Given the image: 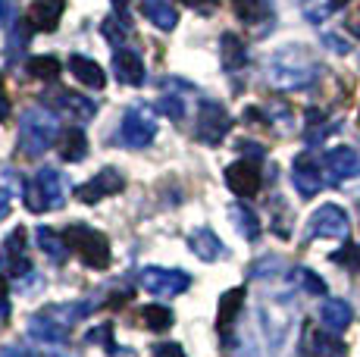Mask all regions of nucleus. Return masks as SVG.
<instances>
[{
	"instance_id": "obj_1",
	"label": "nucleus",
	"mask_w": 360,
	"mask_h": 357,
	"mask_svg": "<svg viewBox=\"0 0 360 357\" xmlns=\"http://www.w3.org/2000/svg\"><path fill=\"white\" fill-rule=\"evenodd\" d=\"M316 63L304 47H282L266 66V79L282 91H304L316 82Z\"/></svg>"
},
{
	"instance_id": "obj_2",
	"label": "nucleus",
	"mask_w": 360,
	"mask_h": 357,
	"mask_svg": "<svg viewBox=\"0 0 360 357\" xmlns=\"http://www.w3.org/2000/svg\"><path fill=\"white\" fill-rule=\"evenodd\" d=\"M60 138L57 116L51 110L29 107L19 116V150L29 157H41L44 150H51Z\"/></svg>"
},
{
	"instance_id": "obj_3",
	"label": "nucleus",
	"mask_w": 360,
	"mask_h": 357,
	"mask_svg": "<svg viewBox=\"0 0 360 357\" xmlns=\"http://www.w3.org/2000/svg\"><path fill=\"white\" fill-rule=\"evenodd\" d=\"M66 176L53 167H44L38 169V176L25 185V207L34 210V214H44V210H53V207H63L66 201Z\"/></svg>"
},
{
	"instance_id": "obj_4",
	"label": "nucleus",
	"mask_w": 360,
	"mask_h": 357,
	"mask_svg": "<svg viewBox=\"0 0 360 357\" xmlns=\"http://www.w3.org/2000/svg\"><path fill=\"white\" fill-rule=\"evenodd\" d=\"M63 235H66L69 251L79 254L85 266H91V270H107L110 266V257H113V254H110L107 235L88 229V226H69Z\"/></svg>"
},
{
	"instance_id": "obj_5",
	"label": "nucleus",
	"mask_w": 360,
	"mask_h": 357,
	"mask_svg": "<svg viewBox=\"0 0 360 357\" xmlns=\"http://www.w3.org/2000/svg\"><path fill=\"white\" fill-rule=\"evenodd\" d=\"M232 132V116L219 100H200L198 116H195V138L200 144L217 148L226 135Z\"/></svg>"
},
{
	"instance_id": "obj_6",
	"label": "nucleus",
	"mask_w": 360,
	"mask_h": 357,
	"mask_svg": "<svg viewBox=\"0 0 360 357\" xmlns=\"http://www.w3.org/2000/svg\"><path fill=\"white\" fill-rule=\"evenodd\" d=\"M351 232V219L338 204H323L310 214L307 223V238H335V242H345Z\"/></svg>"
},
{
	"instance_id": "obj_7",
	"label": "nucleus",
	"mask_w": 360,
	"mask_h": 357,
	"mask_svg": "<svg viewBox=\"0 0 360 357\" xmlns=\"http://www.w3.org/2000/svg\"><path fill=\"white\" fill-rule=\"evenodd\" d=\"M138 285L150 294H160V298H172V294H182L191 288V276L182 270H163V266H148V270L138 273Z\"/></svg>"
},
{
	"instance_id": "obj_8",
	"label": "nucleus",
	"mask_w": 360,
	"mask_h": 357,
	"mask_svg": "<svg viewBox=\"0 0 360 357\" xmlns=\"http://www.w3.org/2000/svg\"><path fill=\"white\" fill-rule=\"evenodd\" d=\"M120 138L126 148H148V144L157 138V116L150 113V110L131 107L129 113L122 116Z\"/></svg>"
},
{
	"instance_id": "obj_9",
	"label": "nucleus",
	"mask_w": 360,
	"mask_h": 357,
	"mask_svg": "<svg viewBox=\"0 0 360 357\" xmlns=\"http://www.w3.org/2000/svg\"><path fill=\"white\" fill-rule=\"evenodd\" d=\"M122 176H120V169H113V167H103L94 178H88L82 188H75V197H79L82 204H101L103 197H113V195H120L122 191Z\"/></svg>"
},
{
	"instance_id": "obj_10",
	"label": "nucleus",
	"mask_w": 360,
	"mask_h": 357,
	"mask_svg": "<svg viewBox=\"0 0 360 357\" xmlns=\"http://www.w3.org/2000/svg\"><path fill=\"white\" fill-rule=\"evenodd\" d=\"M226 185L235 191L238 197H254L260 191V185H263V169H260V163L257 160H238V163H232L229 169H226Z\"/></svg>"
},
{
	"instance_id": "obj_11",
	"label": "nucleus",
	"mask_w": 360,
	"mask_h": 357,
	"mask_svg": "<svg viewBox=\"0 0 360 357\" xmlns=\"http://www.w3.org/2000/svg\"><path fill=\"white\" fill-rule=\"evenodd\" d=\"M323 163H326V173H329L332 182H348V178L360 176V154L354 148H348V144L326 150Z\"/></svg>"
},
{
	"instance_id": "obj_12",
	"label": "nucleus",
	"mask_w": 360,
	"mask_h": 357,
	"mask_svg": "<svg viewBox=\"0 0 360 357\" xmlns=\"http://www.w3.org/2000/svg\"><path fill=\"white\" fill-rule=\"evenodd\" d=\"M245 298H248L245 288H229V292L219 298L217 329H219V335H223L226 348L232 345V329H235V323H238V313H241V307H245Z\"/></svg>"
},
{
	"instance_id": "obj_13",
	"label": "nucleus",
	"mask_w": 360,
	"mask_h": 357,
	"mask_svg": "<svg viewBox=\"0 0 360 357\" xmlns=\"http://www.w3.org/2000/svg\"><path fill=\"white\" fill-rule=\"evenodd\" d=\"M44 104L53 107V110H63V113H72L75 119H82V122H85V119H94V113H98L94 100L82 98V94L66 91V88H53V91L44 98Z\"/></svg>"
},
{
	"instance_id": "obj_14",
	"label": "nucleus",
	"mask_w": 360,
	"mask_h": 357,
	"mask_svg": "<svg viewBox=\"0 0 360 357\" xmlns=\"http://www.w3.org/2000/svg\"><path fill=\"white\" fill-rule=\"evenodd\" d=\"M292 182H295V188L301 197H314L323 191V173L310 157H297L292 163Z\"/></svg>"
},
{
	"instance_id": "obj_15",
	"label": "nucleus",
	"mask_w": 360,
	"mask_h": 357,
	"mask_svg": "<svg viewBox=\"0 0 360 357\" xmlns=\"http://www.w3.org/2000/svg\"><path fill=\"white\" fill-rule=\"evenodd\" d=\"M113 75L122 82V85L129 88H138L144 85V75H148V70H144V60L138 57L135 51H116L113 53Z\"/></svg>"
},
{
	"instance_id": "obj_16",
	"label": "nucleus",
	"mask_w": 360,
	"mask_h": 357,
	"mask_svg": "<svg viewBox=\"0 0 360 357\" xmlns=\"http://www.w3.org/2000/svg\"><path fill=\"white\" fill-rule=\"evenodd\" d=\"M0 264H4V270L13 273V276H25V273H29V257H25V232L22 229H13L10 232L4 251H0Z\"/></svg>"
},
{
	"instance_id": "obj_17",
	"label": "nucleus",
	"mask_w": 360,
	"mask_h": 357,
	"mask_svg": "<svg viewBox=\"0 0 360 357\" xmlns=\"http://www.w3.org/2000/svg\"><path fill=\"white\" fill-rule=\"evenodd\" d=\"M29 332H32V339H38V342H66L69 326L53 311H41L38 317H32Z\"/></svg>"
},
{
	"instance_id": "obj_18",
	"label": "nucleus",
	"mask_w": 360,
	"mask_h": 357,
	"mask_svg": "<svg viewBox=\"0 0 360 357\" xmlns=\"http://www.w3.org/2000/svg\"><path fill=\"white\" fill-rule=\"evenodd\" d=\"M304 357H348V348L326 332L307 329L304 332Z\"/></svg>"
},
{
	"instance_id": "obj_19",
	"label": "nucleus",
	"mask_w": 360,
	"mask_h": 357,
	"mask_svg": "<svg viewBox=\"0 0 360 357\" xmlns=\"http://www.w3.org/2000/svg\"><path fill=\"white\" fill-rule=\"evenodd\" d=\"M63 6H66V0H32V6H29L32 29L53 32V29L60 25V16H63Z\"/></svg>"
},
{
	"instance_id": "obj_20",
	"label": "nucleus",
	"mask_w": 360,
	"mask_h": 357,
	"mask_svg": "<svg viewBox=\"0 0 360 357\" xmlns=\"http://www.w3.org/2000/svg\"><path fill=\"white\" fill-rule=\"evenodd\" d=\"M351 320H354V311H351V304H345V301L338 298H329L323 301L320 307V323L329 329V332H345V329L351 326Z\"/></svg>"
},
{
	"instance_id": "obj_21",
	"label": "nucleus",
	"mask_w": 360,
	"mask_h": 357,
	"mask_svg": "<svg viewBox=\"0 0 360 357\" xmlns=\"http://www.w3.org/2000/svg\"><path fill=\"white\" fill-rule=\"evenodd\" d=\"M138 6H141L144 19L154 22L160 32H172L179 25V13L172 10L169 0H138Z\"/></svg>"
},
{
	"instance_id": "obj_22",
	"label": "nucleus",
	"mask_w": 360,
	"mask_h": 357,
	"mask_svg": "<svg viewBox=\"0 0 360 357\" xmlns=\"http://www.w3.org/2000/svg\"><path fill=\"white\" fill-rule=\"evenodd\" d=\"M66 66H69V72L75 75V79L82 82V85H88V88H103L107 85V75H103V70L94 60H88V57H82V53H72V57L66 60Z\"/></svg>"
},
{
	"instance_id": "obj_23",
	"label": "nucleus",
	"mask_w": 360,
	"mask_h": 357,
	"mask_svg": "<svg viewBox=\"0 0 360 357\" xmlns=\"http://www.w3.org/2000/svg\"><path fill=\"white\" fill-rule=\"evenodd\" d=\"M219 60H223V66L229 72L241 70V66H248V47L245 41L238 35H232V32H226L223 38H219Z\"/></svg>"
},
{
	"instance_id": "obj_24",
	"label": "nucleus",
	"mask_w": 360,
	"mask_h": 357,
	"mask_svg": "<svg viewBox=\"0 0 360 357\" xmlns=\"http://www.w3.org/2000/svg\"><path fill=\"white\" fill-rule=\"evenodd\" d=\"M188 248L195 251V257L198 260H204V264H210V260H217L219 254H223V242H219L217 235H213L210 229H195L188 235Z\"/></svg>"
},
{
	"instance_id": "obj_25",
	"label": "nucleus",
	"mask_w": 360,
	"mask_h": 357,
	"mask_svg": "<svg viewBox=\"0 0 360 357\" xmlns=\"http://www.w3.org/2000/svg\"><path fill=\"white\" fill-rule=\"evenodd\" d=\"M232 10L245 25H260L273 16V4L269 0H232Z\"/></svg>"
},
{
	"instance_id": "obj_26",
	"label": "nucleus",
	"mask_w": 360,
	"mask_h": 357,
	"mask_svg": "<svg viewBox=\"0 0 360 357\" xmlns=\"http://www.w3.org/2000/svg\"><path fill=\"white\" fill-rule=\"evenodd\" d=\"M229 216H232V226L241 232L245 242H257L260 238V219H257V214H254L251 207H245V204H232Z\"/></svg>"
},
{
	"instance_id": "obj_27",
	"label": "nucleus",
	"mask_w": 360,
	"mask_h": 357,
	"mask_svg": "<svg viewBox=\"0 0 360 357\" xmlns=\"http://www.w3.org/2000/svg\"><path fill=\"white\" fill-rule=\"evenodd\" d=\"M38 248L47 254V257L53 260V264H63V260L69 257V245H66V235H60V232H53V229H47V226H41L38 232Z\"/></svg>"
},
{
	"instance_id": "obj_28",
	"label": "nucleus",
	"mask_w": 360,
	"mask_h": 357,
	"mask_svg": "<svg viewBox=\"0 0 360 357\" xmlns=\"http://www.w3.org/2000/svg\"><path fill=\"white\" fill-rule=\"evenodd\" d=\"M85 154H88L85 132H82V129H69V132H63V138H60V157L69 163H79Z\"/></svg>"
},
{
	"instance_id": "obj_29",
	"label": "nucleus",
	"mask_w": 360,
	"mask_h": 357,
	"mask_svg": "<svg viewBox=\"0 0 360 357\" xmlns=\"http://www.w3.org/2000/svg\"><path fill=\"white\" fill-rule=\"evenodd\" d=\"M141 323L148 329H154V332H166V329L172 326V311L169 307H160V304H148V307H141Z\"/></svg>"
},
{
	"instance_id": "obj_30",
	"label": "nucleus",
	"mask_w": 360,
	"mask_h": 357,
	"mask_svg": "<svg viewBox=\"0 0 360 357\" xmlns=\"http://www.w3.org/2000/svg\"><path fill=\"white\" fill-rule=\"evenodd\" d=\"M60 70H63V66L57 63V57H32L29 60V72L34 75V79H41V82H53L60 75Z\"/></svg>"
},
{
	"instance_id": "obj_31",
	"label": "nucleus",
	"mask_w": 360,
	"mask_h": 357,
	"mask_svg": "<svg viewBox=\"0 0 360 357\" xmlns=\"http://www.w3.org/2000/svg\"><path fill=\"white\" fill-rule=\"evenodd\" d=\"M101 35L107 38L110 44H122V41L129 38V25H126V22H120V13H116V16L103 19V25H101Z\"/></svg>"
},
{
	"instance_id": "obj_32",
	"label": "nucleus",
	"mask_w": 360,
	"mask_h": 357,
	"mask_svg": "<svg viewBox=\"0 0 360 357\" xmlns=\"http://www.w3.org/2000/svg\"><path fill=\"white\" fill-rule=\"evenodd\" d=\"M292 276L297 279V283H301L304 292H310V294H326V283H323V279L316 276L314 270H307V266H297Z\"/></svg>"
},
{
	"instance_id": "obj_33",
	"label": "nucleus",
	"mask_w": 360,
	"mask_h": 357,
	"mask_svg": "<svg viewBox=\"0 0 360 357\" xmlns=\"http://www.w3.org/2000/svg\"><path fill=\"white\" fill-rule=\"evenodd\" d=\"M332 260H335V264H342V266H351V270H360V245L345 242V248L332 254Z\"/></svg>"
},
{
	"instance_id": "obj_34",
	"label": "nucleus",
	"mask_w": 360,
	"mask_h": 357,
	"mask_svg": "<svg viewBox=\"0 0 360 357\" xmlns=\"http://www.w3.org/2000/svg\"><path fill=\"white\" fill-rule=\"evenodd\" d=\"M110 332H113V326H110V323H103V326H98V329H91V332H88V342H91V345H107V351H116V348L110 345Z\"/></svg>"
},
{
	"instance_id": "obj_35",
	"label": "nucleus",
	"mask_w": 360,
	"mask_h": 357,
	"mask_svg": "<svg viewBox=\"0 0 360 357\" xmlns=\"http://www.w3.org/2000/svg\"><path fill=\"white\" fill-rule=\"evenodd\" d=\"M185 6H191L195 13H200V16H213V13L219 10V0H182Z\"/></svg>"
},
{
	"instance_id": "obj_36",
	"label": "nucleus",
	"mask_w": 360,
	"mask_h": 357,
	"mask_svg": "<svg viewBox=\"0 0 360 357\" xmlns=\"http://www.w3.org/2000/svg\"><path fill=\"white\" fill-rule=\"evenodd\" d=\"M160 110L166 116H172V119H182V113H185V107H182V100H179V98H163Z\"/></svg>"
},
{
	"instance_id": "obj_37",
	"label": "nucleus",
	"mask_w": 360,
	"mask_h": 357,
	"mask_svg": "<svg viewBox=\"0 0 360 357\" xmlns=\"http://www.w3.org/2000/svg\"><path fill=\"white\" fill-rule=\"evenodd\" d=\"M154 357H185V351L176 342H160V345H154Z\"/></svg>"
},
{
	"instance_id": "obj_38",
	"label": "nucleus",
	"mask_w": 360,
	"mask_h": 357,
	"mask_svg": "<svg viewBox=\"0 0 360 357\" xmlns=\"http://www.w3.org/2000/svg\"><path fill=\"white\" fill-rule=\"evenodd\" d=\"M345 29H348L354 38H360V4L348 13V16H345Z\"/></svg>"
},
{
	"instance_id": "obj_39",
	"label": "nucleus",
	"mask_w": 360,
	"mask_h": 357,
	"mask_svg": "<svg viewBox=\"0 0 360 357\" xmlns=\"http://www.w3.org/2000/svg\"><path fill=\"white\" fill-rule=\"evenodd\" d=\"M13 13H16V6H13V0H0V22L10 25Z\"/></svg>"
},
{
	"instance_id": "obj_40",
	"label": "nucleus",
	"mask_w": 360,
	"mask_h": 357,
	"mask_svg": "<svg viewBox=\"0 0 360 357\" xmlns=\"http://www.w3.org/2000/svg\"><path fill=\"white\" fill-rule=\"evenodd\" d=\"M10 204H13V195L6 188H0V219L10 216Z\"/></svg>"
},
{
	"instance_id": "obj_41",
	"label": "nucleus",
	"mask_w": 360,
	"mask_h": 357,
	"mask_svg": "<svg viewBox=\"0 0 360 357\" xmlns=\"http://www.w3.org/2000/svg\"><path fill=\"white\" fill-rule=\"evenodd\" d=\"M10 311V292H6V279L4 273H0V313Z\"/></svg>"
},
{
	"instance_id": "obj_42",
	"label": "nucleus",
	"mask_w": 360,
	"mask_h": 357,
	"mask_svg": "<svg viewBox=\"0 0 360 357\" xmlns=\"http://www.w3.org/2000/svg\"><path fill=\"white\" fill-rule=\"evenodd\" d=\"M10 116V98H6V88H4V79H0V119Z\"/></svg>"
},
{
	"instance_id": "obj_43",
	"label": "nucleus",
	"mask_w": 360,
	"mask_h": 357,
	"mask_svg": "<svg viewBox=\"0 0 360 357\" xmlns=\"http://www.w3.org/2000/svg\"><path fill=\"white\" fill-rule=\"evenodd\" d=\"M326 44L332 47V51H338V53H348V44H345V41H338V35H326Z\"/></svg>"
},
{
	"instance_id": "obj_44",
	"label": "nucleus",
	"mask_w": 360,
	"mask_h": 357,
	"mask_svg": "<svg viewBox=\"0 0 360 357\" xmlns=\"http://www.w3.org/2000/svg\"><path fill=\"white\" fill-rule=\"evenodd\" d=\"M0 357H32V354H29V351H19V348H6V351L0 354Z\"/></svg>"
},
{
	"instance_id": "obj_45",
	"label": "nucleus",
	"mask_w": 360,
	"mask_h": 357,
	"mask_svg": "<svg viewBox=\"0 0 360 357\" xmlns=\"http://www.w3.org/2000/svg\"><path fill=\"white\" fill-rule=\"evenodd\" d=\"M113 4H116V6H120V13H122V10H126V0H113Z\"/></svg>"
},
{
	"instance_id": "obj_46",
	"label": "nucleus",
	"mask_w": 360,
	"mask_h": 357,
	"mask_svg": "<svg viewBox=\"0 0 360 357\" xmlns=\"http://www.w3.org/2000/svg\"><path fill=\"white\" fill-rule=\"evenodd\" d=\"M342 4H348V0H332V6H342Z\"/></svg>"
},
{
	"instance_id": "obj_47",
	"label": "nucleus",
	"mask_w": 360,
	"mask_h": 357,
	"mask_svg": "<svg viewBox=\"0 0 360 357\" xmlns=\"http://www.w3.org/2000/svg\"><path fill=\"white\" fill-rule=\"evenodd\" d=\"M248 357H257V354H248Z\"/></svg>"
}]
</instances>
